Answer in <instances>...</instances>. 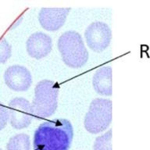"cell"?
Segmentation results:
<instances>
[{
	"instance_id": "cell-1",
	"label": "cell",
	"mask_w": 150,
	"mask_h": 150,
	"mask_svg": "<svg viewBox=\"0 0 150 150\" xmlns=\"http://www.w3.org/2000/svg\"><path fill=\"white\" fill-rule=\"evenodd\" d=\"M74 138V128L67 119L45 121L35 130L34 150H69Z\"/></svg>"
},
{
	"instance_id": "cell-2",
	"label": "cell",
	"mask_w": 150,
	"mask_h": 150,
	"mask_svg": "<svg viewBox=\"0 0 150 150\" xmlns=\"http://www.w3.org/2000/svg\"><path fill=\"white\" fill-rule=\"evenodd\" d=\"M57 47L63 63L70 68L77 69L84 67L88 60V52L84 40L79 33L68 30L60 35Z\"/></svg>"
},
{
	"instance_id": "cell-3",
	"label": "cell",
	"mask_w": 150,
	"mask_h": 150,
	"mask_svg": "<svg viewBox=\"0 0 150 150\" xmlns=\"http://www.w3.org/2000/svg\"><path fill=\"white\" fill-rule=\"evenodd\" d=\"M59 92L58 83L47 79L40 81L35 88L31 103L34 117L42 120L52 116L58 107Z\"/></svg>"
},
{
	"instance_id": "cell-4",
	"label": "cell",
	"mask_w": 150,
	"mask_h": 150,
	"mask_svg": "<svg viewBox=\"0 0 150 150\" xmlns=\"http://www.w3.org/2000/svg\"><path fill=\"white\" fill-rule=\"evenodd\" d=\"M112 122V101L97 98L91 101L85 114L84 125L88 132L98 134L105 131Z\"/></svg>"
},
{
	"instance_id": "cell-5",
	"label": "cell",
	"mask_w": 150,
	"mask_h": 150,
	"mask_svg": "<svg viewBox=\"0 0 150 150\" xmlns=\"http://www.w3.org/2000/svg\"><path fill=\"white\" fill-rule=\"evenodd\" d=\"M9 124L17 130L29 127L34 118L31 103L23 97H16L9 103Z\"/></svg>"
},
{
	"instance_id": "cell-6",
	"label": "cell",
	"mask_w": 150,
	"mask_h": 150,
	"mask_svg": "<svg viewBox=\"0 0 150 150\" xmlns=\"http://www.w3.org/2000/svg\"><path fill=\"white\" fill-rule=\"evenodd\" d=\"M84 38L89 49L96 52H102L110 45L112 31L108 24L101 21H96L86 28Z\"/></svg>"
},
{
	"instance_id": "cell-7",
	"label": "cell",
	"mask_w": 150,
	"mask_h": 150,
	"mask_svg": "<svg viewBox=\"0 0 150 150\" xmlns=\"http://www.w3.org/2000/svg\"><path fill=\"white\" fill-rule=\"evenodd\" d=\"M3 77L6 86L15 91H28L32 84V75L28 68L21 65L9 67Z\"/></svg>"
},
{
	"instance_id": "cell-8",
	"label": "cell",
	"mask_w": 150,
	"mask_h": 150,
	"mask_svg": "<svg viewBox=\"0 0 150 150\" xmlns=\"http://www.w3.org/2000/svg\"><path fill=\"white\" fill-rule=\"evenodd\" d=\"M70 8H42L38 13V21L42 28L56 31L65 23Z\"/></svg>"
},
{
	"instance_id": "cell-9",
	"label": "cell",
	"mask_w": 150,
	"mask_h": 150,
	"mask_svg": "<svg viewBox=\"0 0 150 150\" xmlns=\"http://www.w3.org/2000/svg\"><path fill=\"white\" fill-rule=\"evenodd\" d=\"M52 49V40L47 34L42 31L33 33L26 42V50L28 55L36 59L47 56Z\"/></svg>"
},
{
	"instance_id": "cell-10",
	"label": "cell",
	"mask_w": 150,
	"mask_h": 150,
	"mask_svg": "<svg viewBox=\"0 0 150 150\" xmlns=\"http://www.w3.org/2000/svg\"><path fill=\"white\" fill-rule=\"evenodd\" d=\"M94 90L101 96H112V68L103 66L98 68L92 77Z\"/></svg>"
},
{
	"instance_id": "cell-11",
	"label": "cell",
	"mask_w": 150,
	"mask_h": 150,
	"mask_svg": "<svg viewBox=\"0 0 150 150\" xmlns=\"http://www.w3.org/2000/svg\"><path fill=\"white\" fill-rule=\"evenodd\" d=\"M6 150H30V136L24 133L15 134L8 141Z\"/></svg>"
},
{
	"instance_id": "cell-12",
	"label": "cell",
	"mask_w": 150,
	"mask_h": 150,
	"mask_svg": "<svg viewBox=\"0 0 150 150\" xmlns=\"http://www.w3.org/2000/svg\"><path fill=\"white\" fill-rule=\"evenodd\" d=\"M112 129L98 136L93 144V150H112Z\"/></svg>"
},
{
	"instance_id": "cell-13",
	"label": "cell",
	"mask_w": 150,
	"mask_h": 150,
	"mask_svg": "<svg viewBox=\"0 0 150 150\" xmlns=\"http://www.w3.org/2000/svg\"><path fill=\"white\" fill-rule=\"evenodd\" d=\"M12 46L6 39L0 40V64H4L11 57Z\"/></svg>"
},
{
	"instance_id": "cell-14",
	"label": "cell",
	"mask_w": 150,
	"mask_h": 150,
	"mask_svg": "<svg viewBox=\"0 0 150 150\" xmlns=\"http://www.w3.org/2000/svg\"><path fill=\"white\" fill-rule=\"evenodd\" d=\"M9 115L8 108L0 103V131L4 129L9 121Z\"/></svg>"
},
{
	"instance_id": "cell-15",
	"label": "cell",
	"mask_w": 150,
	"mask_h": 150,
	"mask_svg": "<svg viewBox=\"0 0 150 150\" xmlns=\"http://www.w3.org/2000/svg\"><path fill=\"white\" fill-rule=\"evenodd\" d=\"M0 150H2V149H0Z\"/></svg>"
}]
</instances>
